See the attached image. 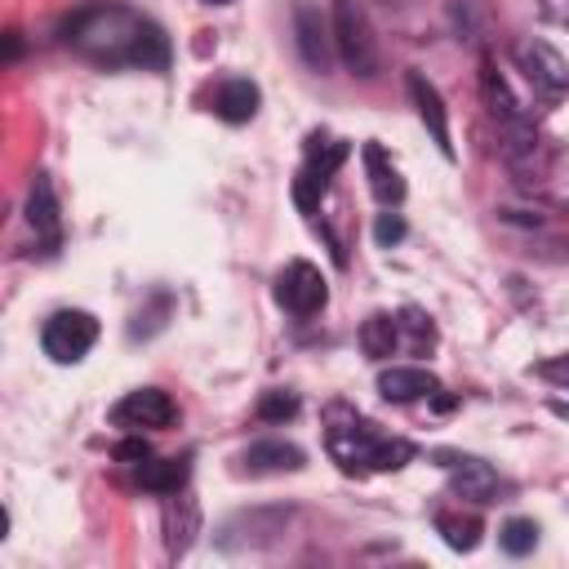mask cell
<instances>
[{"instance_id": "obj_21", "label": "cell", "mask_w": 569, "mask_h": 569, "mask_svg": "<svg viewBox=\"0 0 569 569\" xmlns=\"http://www.w3.org/2000/svg\"><path fill=\"white\" fill-rule=\"evenodd\" d=\"M187 476H191V462L187 458H147L138 467V485L151 489V493H160V498L187 489Z\"/></svg>"}, {"instance_id": "obj_12", "label": "cell", "mask_w": 569, "mask_h": 569, "mask_svg": "<svg viewBox=\"0 0 569 569\" xmlns=\"http://www.w3.org/2000/svg\"><path fill=\"white\" fill-rule=\"evenodd\" d=\"M405 84H409V98H413V107H418V120L427 124V133H431V142L440 147V156H449L453 160V138H449V111H445V98H440V89L422 76V71H409L405 76Z\"/></svg>"}, {"instance_id": "obj_9", "label": "cell", "mask_w": 569, "mask_h": 569, "mask_svg": "<svg viewBox=\"0 0 569 569\" xmlns=\"http://www.w3.org/2000/svg\"><path fill=\"white\" fill-rule=\"evenodd\" d=\"M445 467H449V485L458 498H471V502H498L502 493V476L485 462V458H471V453H440Z\"/></svg>"}, {"instance_id": "obj_4", "label": "cell", "mask_w": 569, "mask_h": 569, "mask_svg": "<svg viewBox=\"0 0 569 569\" xmlns=\"http://www.w3.org/2000/svg\"><path fill=\"white\" fill-rule=\"evenodd\" d=\"M347 156H351V142H342V138H325V133L307 138V164L293 178V200H298L302 213L320 209V196L329 191V178L342 169Z\"/></svg>"}, {"instance_id": "obj_14", "label": "cell", "mask_w": 569, "mask_h": 569, "mask_svg": "<svg viewBox=\"0 0 569 569\" xmlns=\"http://www.w3.org/2000/svg\"><path fill=\"white\" fill-rule=\"evenodd\" d=\"M27 222H31V231H36V244H40L44 253H58V244H62V213H58L53 182H49L44 173H36V182H31Z\"/></svg>"}, {"instance_id": "obj_25", "label": "cell", "mask_w": 569, "mask_h": 569, "mask_svg": "<svg viewBox=\"0 0 569 569\" xmlns=\"http://www.w3.org/2000/svg\"><path fill=\"white\" fill-rule=\"evenodd\" d=\"M409 342V351H427L431 342H436V329H431V320L422 316V311H400V347Z\"/></svg>"}, {"instance_id": "obj_28", "label": "cell", "mask_w": 569, "mask_h": 569, "mask_svg": "<svg viewBox=\"0 0 569 569\" xmlns=\"http://www.w3.org/2000/svg\"><path fill=\"white\" fill-rule=\"evenodd\" d=\"M116 458H120V462H147V458H151V449H147L142 431H138V436H129V440H120V445H116Z\"/></svg>"}, {"instance_id": "obj_27", "label": "cell", "mask_w": 569, "mask_h": 569, "mask_svg": "<svg viewBox=\"0 0 569 569\" xmlns=\"http://www.w3.org/2000/svg\"><path fill=\"white\" fill-rule=\"evenodd\" d=\"M373 240H378L382 249H391V244H400V240H405V218H400V213H378V227H373Z\"/></svg>"}, {"instance_id": "obj_19", "label": "cell", "mask_w": 569, "mask_h": 569, "mask_svg": "<svg viewBox=\"0 0 569 569\" xmlns=\"http://www.w3.org/2000/svg\"><path fill=\"white\" fill-rule=\"evenodd\" d=\"M480 98H485L489 116H493L502 129H525V124H529V116L520 111L516 93H511V89H507V80L493 71V62H485V67H480Z\"/></svg>"}, {"instance_id": "obj_5", "label": "cell", "mask_w": 569, "mask_h": 569, "mask_svg": "<svg viewBox=\"0 0 569 569\" xmlns=\"http://www.w3.org/2000/svg\"><path fill=\"white\" fill-rule=\"evenodd\" d=\"M276 302H280L289 316H298V320L325 311V302H329V284H325L320 267L307 262V258L284 262V267L276 271Z\"/></svg>"}, {"instance_id": "obj_11", "label": "cell", "mask_w": 569, "mask_h": 569, "mask_svg": "<svg viewBox=\"0 0 569 569\" xmlns=\"http://www.w3.org/2000/svg\"><path fill=\"white\" fill-rule=\"evenodd\" d=\"M160 529H164V551H169L173 560L187 556L191 542H196V533H200V502H196L187 489L169 493V498H164V511H160Z\"/></svg>"}, {"instance_id": "obj_20", "label": "cell", "mask_w": 569, "mask_h": 569, "mask_svg": "<svg viewBox=\"0 0 569 569\" xmlns=\"http://www.w3.org/2000/svg\"><path fill=\"white\" fill-rule=\"evenodd\" d=\"M258 102H262V93H258L253 80H227L213 93V116L227 120V124H244V120L258 116Z\"/></svg>"}, {"instance_id": "obj_2", "label": "cell", "mask_w": 569, "mask_h": 569, "mask_svg": "<svg viewBox=\"0 0 569 569\" xmlns=\"http://www.w3.org/2000/svg\"><path fill=\"white\" fill-rule=\"evenodd\" d=\"M325 445L329 458L347 471V476H369V471H400L405 462H413V440L405 436H382L378 422L360 418V413H342L325 427Z\"/></svg>"}, {"instance_id": "obj_18", "label": "cell", "mask_w": 569, "mask_h": 569, "mask_svg": "<svg viewBox=\"0 0 569 569\" xmlns=\"http://www.w3.org/2000/svg\"><path fill=\"white\" fill-rule=\"evenodd\" d=\"M240 462H244L249 476H276V471H302L307 453L298 445H289V440H258V445H249L240 453Z\"/></svg>"}, {"instance_id": "obj_10", "label": "cell", "mask_w": 569, "mask_h": 569, "mask_svg": "<svg viewBox=\"0 0 569 569\" xmlns=\"http://www.w3.org/2000/svg\"><path fill=\"white\" fill-rule=\"evenodd\" d=\"M284 520H289V511H280V507H271V511H240V516H231V520L222 525L218 542H222L227 551H240V547H271V542L284 533Z\"/></svg>"}, {"instance_id": "obj_17", "label": "cell", "mask_w": 569, "mask_h": 569, "mask_svg": "<svg viewBox=\"0 0 569 569\" xmlns=\"http://www.w3.org/2000/svg\"><path fill=\"white\" fill-rule=\"evenodd\" d=\"M360 156H365V173H369L373 200H378L382 209H396V204L405 200V178H400V169L391 164V156H387L378 142H365Z\"/></svg>"}, {"instance_id": "obj_6", "label": "cell", "mask_w": 569, "mask_h": 569, "mask_svg": "<svg viewBox=\"0 0 569 569\" xmlns=\"http://www.w3.org/2000/svg\"><path fill=\"white\" fill-rule=\"evenodd\" d=\"M98 342V320L89 311H53L40 329V347L53 365H76L84 360V351Z\"/></svg>"}, {"instance_id": "obj_15", "label": "cell", "mask_w": 569, "mask_h": 569, "mask_svg": "<svg viewBox=\"0 0 569 569\" xmlns=\"http://www.w3.org/2000/svg\"><path fill=\"white\" fill-rule=\"evenodd\" d=\"M440 391V378L422 365H391L378 373V396L391 405H409V400H427Z\"/></svg>"}, {"instance_id": "obj_24", "label": "cell", "mask_w": 569, "mask_h": 569, "mask_svg": "<svg viewBox=\"0 0 569 569\" xmlns=\"http://www.w3.org/2000/svg\"><path fill=\"white\" fill-rule=\"evenodd\" d=\"M498 542H502V551H507V556H529V551H533V542H538V525H533V520H525V516H516V520H507V525H502Z\"/></svg>"}, {"instance_id": "obj_13", "label": "cell", "mask_w": 569, "mask_h": 569, "mask_svg": "<svg viewBox=\"0 0 569 569\" xmlns=\"http://www.w3.org/2000/svg\"><path fill=\"white\" fill-rule=\"evenodd\" d=\"M293 31H298V53L311 71H329L333 62V27L320 18L316 4H298L293 9Z\"/></svg>"}, {"instance_id": "obj_3", "label": "cell", "mask_w": 569, "mask_h": 569, "mask_svg": "<svg viewBox=\"0 0 569 569\" xmlns=\"http://www.w3.org/2000/svg\"><path fill=\"white\" fill-rule=\"evenodd\" d=\"M329 27H333V49H338L342 67L360 80H373L378 76V40H373L365 4L360 0H333Z\"/></svg>"}, {"instance_id": "obj_8", "label": "cell", "mask_w": 569, "mask_h": 569, "mask_svg": "<svg viewBox=\"0 0 569 569\" xmlns=\"http://www.w3.org/2000/svg\"><path fill=\"white\" fill-rule=\"evenodd\" d=\"M107 418H111V427H124V431H164L178 422V405L160 387H138V391L120 396Z\"/></svg>"}, {"instance_id": "obj_22", "label": "cell", "mask_w": 569, "mask_h": 569, "mask_svg": "<svg viewBox=\"0 0 569 569\" xmlns=\"http://www.w3.org/2000/svg\"><path fill=\"white\" fill-rule=\"evenodd\" d=\"M360 347H365V356H373V360L396 356V351H400V316L373 311V316L360 325Z\"/></svg>"}, {"instance_id": "obj_23", "label": "cell", "mask_w": 569, "mask_h": 569, "mask_svg": "<svg viewBox=\"0 0 569 569\" xmlns=\"http://www.w3.org/2000/svg\"><path fill=\"white\" fill-rule=\"evenodd\" d=\"M436 533L453 551H476L480 547V533H485V520L476 511H436Z\"/></svg>"}, {"instance_id": "obj_30", "label": "cell", "mask_w": 569, "mask_h": 569, "mask_svg": "<svg viewBox=\"0 0 569 569\" xmlns=\"http://www.w3.org/2000/svg\"><path fill=\"white\" fill-rule=\"evenodd\" d=\"M551 13L556 18H569V0H551Z\"/></svg>"}, {"instance_id": "obj_16", "label": "cell", "mask_w": 569, "mask_h": 569, "mask_svg": "<svg viewBox=\"0 0 569 569\" xmlns=\"http://www.w3.org/2000/svg\"><path fill=\"white\" fill-rule=\"evenodd\" d=\"M525 187H538L551 204L569 209V147H542L538 164L525 173Z\"/></svg>"}, {"instance_id": "obj_31", "label": "cell", "mask_w": 569, "mask_h": 569, "mask_svg": "<svg viewBox=\"0 0 569 569\" xmlns=\"http://www.w3.org/2000/svg\"><path fill=\"white\" fill-rule=\"evenodd\" d=\"M209 4H227V0H209Z\"/></svg>"}, {"instance_id": "obj_29", "label": "cell", "mask_w": 569, "mask_h": 569, "mask_svg": "<svg viewBox=\"0 0 569 569\" xmlns=\"http://www.w3.org/2000/svg\"><path fill=\"white\" fill-rule=\"evenodd\" d=\"M533 373H538V378H547V382H556V387H569V356L542 360V365H538Z\"/></svg>"}, {"instance_id": "obj_7", "label": "cell", "mask_w": 569, "mask_h": 569, "mask_svg": "<svg viewBox=\"0 0 569 569\" xmlns=\"http://www.w3.org/2000/svg\"><path fill=\"white\" fill-rule=\"evenodd\" d=\"M511 58H516V67L525 71V80H529L542 98L569 93V58H565L556 44H547V40H538V36H525V40H516Z\"/></svg>"}, {"instance_id": "obj_26", "label": "cell", "mask_w": 569, "mask_h": 569, "mask_svg": "<svg viewBox=\"0 0 569 569\" xmlns=\"http://www.w3.org/2000/svg\"><path fill=\"white\" fill-rule=\"evenodd\" d=\"M298 413V396L293 391H267L262 400H258V418L262 422H284V418H293Z\"/></svg>"}, {"instance_id": "obj_1", "label": "cell", "mask_w": 569, "mask_h": 569, "mask_svg": "<svg viewBox=\"0 0 569 569\" xmlns=\"http://www.w3.org/2000/svg\"><path fill=\"white\" fill-rule=\"evenodd\" d=\"M62 40L98 62V67H142V71H164L169 67V40L164 31L133 13L129 4H84L67 18Z\"/></svg>"}]
</instances>
